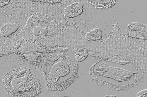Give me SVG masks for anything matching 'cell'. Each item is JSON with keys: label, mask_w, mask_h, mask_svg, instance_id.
<instances>
[{"label": "cell", "mask_w": 147, "mask_h": 97, "mask_svg": "<svg viewBox=\"0 0 147 97\" xmlns=\"http://www.w3.org/2000/svg\"><path fill=\"white\" fill-rule=\"evenodd\" d=\"M37 1V2H42L43 3H60L61 1Z\"/></svg>", "instance_id": "10"}, {"label": "cell", "mask_w": 147, "mask_h": 97, "mask_svg": "<svg viewBox=\"0 0 147 97\" xmlns=\"http://www.w3.org/2000/svg\"><path fill=\"white\" fill-rule=\"evenodd\" d=\"M102 37V32L99 28H96L87 33L85 36L86 39L92 41L98 40Z\"/></svg>", "instance_id": "7"}, {"label": "cell", "mask_w": 147, "mask_h": 97, "mask_svg": "<svg viewBox=\"0 0 147 97\" xmlns=\"http://www.w3.org/2000/svg\"><path fill=\"white\" fill-rule=\"evenodd\" d=\"M127 35L129 37L147 39V26L138 23H132L128 25Z\"/></svg>", "instance_id": "4"}, {"label": "cell", "mask_w": 147, "mask_h": 97, "mask_svg": "<svg viewBox=\"0 0 147 97\" xmlns=\"http://www.w3.org/2000/svg\"><path fill=\"white\" fill-rule=\"evenodd\" d=\"M147 90H142L139 92L137 94V97H147Z\"/></svg>", "instance_id": "9"}, {"label": "cell", "mask_w": 147, "mask_h": 97, "mask_svg": "<svg viewBox=\"0 0 147 97\" xmlns=\"http://www.w3.org/2000/svg\"><path fill=\"white\" fill-rule=\"evenodd\" d=\"M59 28V24L54 17L36 13L28 18L26 26L16 35L14 39L20 44L30 40L49 38L56 35Z\"/></svg>", "instance_id": "3"}, {"label": "cell", "mask_w": 147, "mask_h": 97, "mask_svg": "<svg viewBox=\"0 0 147 97\" xmlns=\"http://www.w3.org/2000/svg\"><path fill=\"white\" fill-rule=\"evenodd\" d=\"M18 29V26L14 23H8L2 26L1 34L3 37H9L12 36Z\"/></svg>", "instance_id": "6"}, {"label": "cell", "mask_w": 147, "mask_h": 97, "mask_svg": "<svg viewBox=\"0 0 147 97\" xmlns=\"http://www.w3.org/2000/svg\"><path fill=\"white\" fill-rule=\"evenodd\" d=\"M76 65L65 54L50 55L43 65L42 72L48 90L61 91L74 79Z\"/></svg>", "instance_id": "1"}, {"label": "cell", "mask_w": 147, "mask_h": 97, "mask_svg": "<svg viewBox=\"0 0 147 97\" xmlns=\"http://www.w3.org/2000/svg\"><path fill=\"white\" fill-rule=\"evenodd\" d=\"M83 11V6L80 3H75L65 8L64 15L65 17L73 18L78 16Z\"/></svg>", "instance_id": "5"}, {"label": "cell", "mask_w": 147, "mask_h": 97, "mask_svg": "<svg viewBox=\"0 0 147 97\" xmlns=\"http://www.w3.org/2000/svg\"><path fill=\"white\" fill-rule=\"evenodd\" d=\"M3 81L7 92L11 97L36 96L41 92L38 78L26 67L7 73Z\"/></svg>", "instance_id": "2"}, {"label": "cell", "mask_w": 147, "mask_h": 97, "mask_svg": "<svg viewBox=\"0 0 147 97\" xmlns=\"http://www.w3.org/2000/svg\"><path fill=\"white\" fill-rule=\"evenodd\" d=\"M75 54L76 58L79 62H81L84 60L88 55L87 50L83 48L79 49L78 52Z\"/></svg>", "instance_id": "8"}, {"label": "cell", "mask_w": 147, "mask_h": 97, "mask_svg": "<svg viewBox=\"0 0 147 97\" xmlns=\"http://www.w3.org/2000/svg\"><path fill=\"white\" fill-rule=\"evenodd\" d=\"M10 2L9 1H0V7H2L7 5Z\"/></svg>", "instance_id": "11"}]
</instances>
